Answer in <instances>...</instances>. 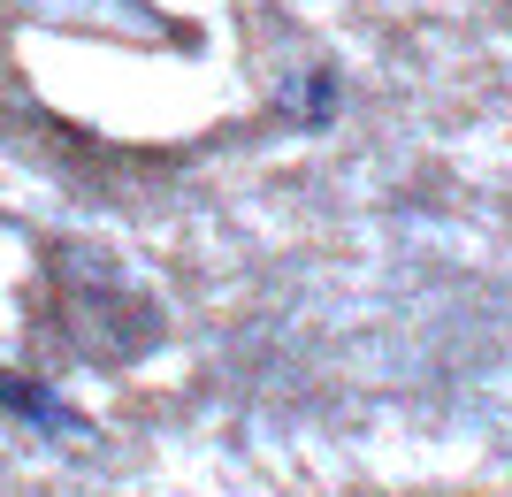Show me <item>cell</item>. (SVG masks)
<instances>
[{
  "label": "cell",
  "mask_w": 512,
  "mask_h": 497,
  "mask_svg": "<svg viewBox=\"0 0 512 497\" xmlns=\"http://www.w3.org/2000/svg\"><path fill=\"white\" fill-rule=\"evenodd\" d=\"M0 413H16V421H31V429H46V436H85L92 429L62 390L31 383V375H16V368H0Z\"/></svg>",
  "instance_id": "6da1fadb"
}]
</instances>
